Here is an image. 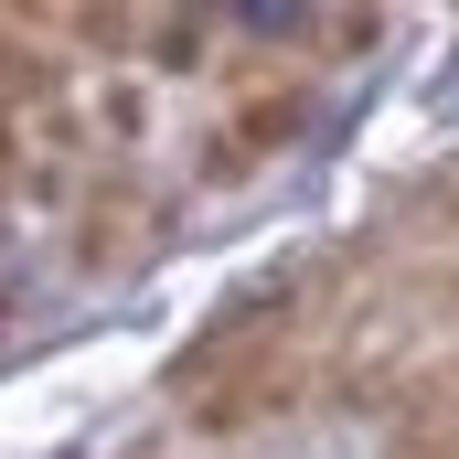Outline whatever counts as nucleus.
<instances>
[{
  "mask_svg": "<svg viewBox=\"0 0 459 459\" xmlns=\"http://www.w3.org/2000/svg\"><path fill=\"white\" fill-rule=\"evenodd\" d=\"M160 235H171V204H160L150 182H128V171H97V182H75V256H86L97 278L139 267Z\"/></svg>",
  "mask_w": 459,
  "mask_h": 459,
  "instance_id": "7ed1b4c3",
  "label": "nucleus"
},
{
  "mask_svg": "<svg viewBox=\"0 0 459 459\" xmlns=\"http://www.w3.org/2000/svg\"><path fill=\"white\" fill-rule=\"evenodd\" d=\"M374 43H385V0H321L310 32H299V54H310L321 75H332V65H363Z\"/></svg>",
  "mask_w": 459,
  "mask_h": 459,
  "instance_id": "423d86ee",
  "label": "nucleus"
},
{
  "mask_svg": "<svg viewBox=\"0 0 459 459\" xmlns=\"http://www.w3.org/2000/svg\"><path fill=\"white\" fill-rule=\"evenodd\" d=\"M299 395H310V310H299V289L235 299L225 321L182 352V374H171V406L204 438H246V428L289 417Z\"/></svg>",
  "mask_w": 459,
  "mask_h": 459,
  "instance_id": "f257e3e1",
  "label": "nucleus"
},
{
  "mask_svg": "<svg viewBox=\"0 0 459 459\" xmlns=\"http://www.w3.org/2000/svg\"><path fill=\"white\" fill-rule=\"evenodd\" d=\"M385 459H459V352L395 385V417H385Z\"/></svg>",
  "mask_w": 459,
  "mask_h": 459,
  "instance_id": "20e7f679",
  "label": "nucleus"
},
{
  "mask_svg": "<svg viewBox=\"0 0 459 459\" xmlns=\"http://www.w3.org/2000/svg\"><path fill=\"white\" fill-rule=\"evenodd\" d=\"M0 321H11V299H0Z\"/></svg>",
  "mask_w": 459,
  "mask_h": 459,
  "instance_id": "0eeeda50",
  "label": "nucleus"
},
{
  "mask_svg": "<svg viewBox=\"0 0 459 459\" xmlns=\"http://www.w3.org/2000/svg\"><path fill=\"white\" fill-rule=\"evenodd\" d=\"M214 32H225V22H214L204 0H139V65H150V75H204V65H214Z\"/></svg>",
  "mask_w": 459,
  "mask_h": 459,
  "instance_id": "39448f33",
  "label": "nucleus"
},
{
  "mask_svg": "<svg viewBox=\"0 0 459 459\" xmlns=\"http://www.w3.org/2000/svg\"><path fill=\"white\" fill-rule=\"evenodd\" d=\"M321 117V65L310 54H267V65H235V97L204 128V182H256L267 160H289Z\"/></svg>",
  "mask_w": 459,
  "mask_h": 459,
  "instance_id": "f03ea898",
  "label": "nucleus"
}]
</instances>
